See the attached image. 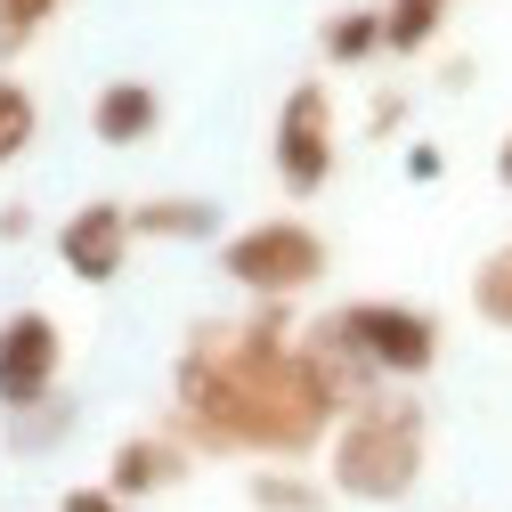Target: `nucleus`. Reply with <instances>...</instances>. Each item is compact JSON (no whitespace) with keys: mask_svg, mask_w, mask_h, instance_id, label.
Segmentation results:
<instances>
[{"mask_svg":"<svg viewBox=\"0 0 512 512\" xmlns=\"http://www.w3.org/2000/svg\"><path fill=\"white\" fill-rule=\"evenodd\" d=\"M187 472H196V456L171 439V431H131V439H114V456H106V488L114 496H163V488H179Z\"/></svg>","mask_w":512,"mask_h":512,"instance_id":"6e6552de","label":"nucleus"},{"mask_svg":"<svg viewBox=\"0 0 512 512\" xmlns=\"http://www.w3.org/2000/svg\"><path fill=\"white\" fill-rule=\"evenodd\" d=\"M25 236H33V212L9 204V212H0V244H25Z\"/></svg>","mask_w":512,"mask_h":512,"instance_id":"a211bd4d","label":"nucleus"},{"mask_svg":"<svg viewBox=\"0 0 512 512\" xmlns=\"http://www.w3.org/2000/svg\"><path fill=\"white\" fill-rule=\"evenodd\" d=\"M496 179L512 187V131H504V147H496Z\"/></svg>","mask_w":512,"mask_h":512,"instance_id":"6ab92c4d","label":"nucleus"},{"mask_svg":"<svg viewBox=\"0 0 512 512\" xmlns=\"http://www.w3.org/2000/svg\"><path fill=\"white\" fill-rule=\"evenodd\" d=\"M472 309L488 317V326H504V334H512V244H496L488 261L472 269Z\"/></svg>","mask_w":512,"mask_h":512,"instance_id":"2eb2a0df","label":"nucleus"},{"mask_svg":"<svg viewBox=\"0 0 512 512\" xmlns=\"http://www.w3.org/2000/svg\"><path fill=\"white\" fill-rule=\"evenodd\" d=\"M131 212V244H204L220 236V204L204 196H147V204H122Z\"/></svg>","mask_w":512,"mask_h":512,"instance_id":"9d476101","label":"nucleus"},{"mask_svg":"<svg viewBox=\"0 0 512 512\" xmlns=\"http://www.w3.org/2000/svg\"><path fill=\"white\" fill-rule=\"evenodd\" d=\"M33 131H41V98H33L17 74H0V171L33 147Z\"/></svg>","mask_w":512,"mask_h":512,"instance_id":"ddd939ff","label":"nucleus"},{"mask_svg":"<svg viewBox=\"0 0 512 512\" xmlns=\"http://www.w3.org/2000/svg\"><path fill=\"white\" fill-rule=\"evenodd\" d=\"M334 423L309 350L285 342V301L244 326H196L171 366V439L187 456H309Z\"/></svg>","mask_w":512,"mask_h":512,"instance_id":"f257e3e1","label":"nucleus"},{"mask_svg":"<svg viewBox=\"0 0 512 512\" xmlns=\"http://www.w3.org/2000/svg\"><path fill=\"white\" fill-rule=\"evenodd\" d=\"M57 366H66V334H57L49 309H9L0 317V415H25L57 391Z\"/></svg>","mask_w":512,"mask_h":512,"instance_id":"423d86ee","label":"nucleus"},{"mask_svg":"<svg viewBox=\"0 0 512 512\" xmlns=\"http://www.w3.org/2000/svg\"><path fill=\"white\" fill-rule=\"evenodd\" d=\"M334 334H342L382 382H415V374L439 366V317L415 309V301H382V293L342 301V309H334Z\"/></svg>","mask_w":512,"mask_h":512,"instance_id":"20e7f679","label":"nucleus"},{"mask_svg":"<svg viewBox=\"0 0 512 512\" xmlns=\"http://www.w3.org/2000/svg\"><path fill=\"white\" fill-rule=\"evenodd\" d=\"M269 163L285 179V196H317V187H334V98L326 82H293L277 122H269Z\"/></svg>","mask_w":512,"mask_h":512,"instance_id":"39448f33","label":"nucleus"},{"mask_svg":"<svg viewBox=\"0 0 512 512\" xmlns=\"http://www.w3.org/2000/svg\"><path fill=\"white\" fill-rule=\"evenodd\" d=\"M57 9H66V0H0V57H25L49 33Z\"/></svg>","mask_w":512,"mask_h":512,"instance_id":"dca6fc26","label":"nucleus"},{"mask_svg":"<svg viewBox=\"0 0 512 512\" xmlns=\"http://www.w3.org/2000/svg\"><path fill=\"white\" fill-rule=\"evenodd\" d=\"M244 504H252V512H326L334 496L317 488V480H301V472H285V464H269V472L244 480Z\"/></svg>","mask_w":512,"mask_h":512,"instance_id":"f8f14e48","label":"nucleus"},{"mask_svg":"<svg viewBox=\"0 0 512 512\" xmlns=\"http://www.w3.org/2000/svg\"><path fill=\"white\" fill-rule=\"evenodd\" d=\"M447 9H456V0H382V49L391 57H415V49H431L439 41V25H447Z\"/></svg>","mask_w":512,"mask_h":512,"instance_id":"9b49d317","label":"nucleus"},{"mask_svg":"<svg viewBox=\"0 0 512 512\" xmlns=\"http://www.w3.org/2000/svg\"><path fill=\"white\" fill-rule=\"evenodd\" d=\"M415 488H423V407L374 391L366 407H350V423L334 439V496L407 504Z\"/></svg>","mask_w":512,"mask_h":512,"instance_id":"f03ea898","label":"nucleus"},{"mask_svg":"<svg viewBox=\"0 0 512 512\" xmlns=\"http://www.w3.org/2000/svg\"><path fill=\"white\" fill-rule=\"evenodd\" d=\"M57 261H66L82 285H114L122 261H131V212H122L114 196L106 204H82L66 228H57Z\"/></svg>","mask_w":512,"mask_h":512,"instance_id":"0eeeda50","label":"nucleus"},{"mask_svg":"<svg viewBox=\"0 0 512 512\" xmlns=\"http://www.w3.org/2000/svg\"><path fill=\"white\" fill-rule=\"evenodd\" d=\"M155 131H163V90H155V82L122 74V82H106V90L90 98V139H98V147H139V139H155Z\"/></svg>","mask_w":512,"mask_h":512,"instance_id":"1a4fd4ad","label":"nucleus"},{"mask_svg":"<svg viewBox=\"0 0 512 512\" xmlns=\"http://www.w3.org/2000/svg\"><path fill=\"white\" fill-rule=\"evenodd\" d=\"M57 512H131V496H114V488L98 480V488H66V504H57Z\"/></svg>","mask_w":512,"mask_h":512,"instance_id":"f3484780","label":"nucleus"},{"mask_svg":"<svg viewBox=\"0 0 512 512\" xmlns=\"http://www.w3.org/2000/svg\"><path fill=\"white\" fill-rule=\"evenodd\" d=\"M374 49H382V17L374 9H334L326 17V57L334 66H366Z\"/></svg>","mask_w":512,"mask_h":512,"instance_id":"4468645a","label":"nucleus"},{"mask_svg":"<svg viewBox=\"0 0 512 512\" xmlns=\"http://www.w3.org/2000/svg\"><path fill=\"white\" fill-rule=\"evenodd\" d=\"M326 236H317L309 220H252V228H236L228 244H220V277L236 285V293H252V301H293V293H309L317 277H326Z\"/></svg>","mask_w":512,"mask_h":512,"instance_id":"7ed1b4c3","label":"nucleus"}]
</instances>
